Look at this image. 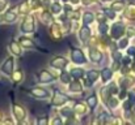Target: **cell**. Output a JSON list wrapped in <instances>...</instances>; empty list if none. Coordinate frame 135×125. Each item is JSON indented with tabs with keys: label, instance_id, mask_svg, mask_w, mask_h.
Segmentation results:
<instances>
[{
	"label": "cell",
	"instance_id": "obj_1",
	"mask_svg": "<svg viewBox=\"0 0 135 125\" xmlns=\"http://www.w3.org/2000/svg\"><path fill=\"white\" fill-rule=\"evenodd\" d=\"M71 59H72V61H74V63H76V64H85V61H87V60H85L84 53H83L80 50H78V48L72 50Z\"/></svg>",
	"mask_w": 135,
	"mask_h": 125
},
{
	"label": "cell",
	"instance_id": "obj_2",
	"mask_svg": "<svg viewBox=\"0 0 135 125\" xmlns=\"http://www.w3.org/2000/svg\"><path fill=\"white\" fill-rule=\"evenodd\" d=\"M21 30L24 33H33L34 31V21H33V17H28L22 25H21Z\"/></svg>",
	"mask_w": 135,
	"mask_h": 125
},
{
	"label": "cell",
	"instance_id": "obj_3",
	"mask_svg": "<svg viewBox=\"0 0 135 125\" xmlns=\"http://www.w3.org/2000/svg\"><path fill=\"white\" fill-rule=\"evenodd\" d=\"M123 30H125L123 24L115 22V24L112 26V35H113V38H119V37L123 34Z\"/></svg>",
	"mask_w": 135,
	"mask_h": 125
},
{
	"label": "cell",
	"instance_id": "obj_4",
	"mask_svg": "<svg viewBox=\"0 0 135 125\" xmlns=\"http://www.w3.org/2000/svg\"><path fill=\"white\" fill-rule=\"evenodd\" d=\"M12 70H13V59L12 57H8L4 61V64L1 65V72L4 74L9 76V74H12Z\"/></svg>",
	"mask_w": 135,
	"mask_h": 125
},
{
	"label": "cell",
	"instance_id": "obj_5",
	"mask_svg": "<svg viewBox=\"0 0 135 125\" xmlns=\"http://www.w3.org/2000/svg\"><path fill=\"white\" fill-rule=\"evenodd\" d=\"M30 94L34 95L36 98H41V99L49 96V91H47L46 89H42V87H36V89H33V90L30 91Z\"/></svg>",
	"mask_w": 135,
	"mask_h": 125
},
{
	"label": "cell",
	"instance_id": "obj_6",
	"mask_svg": "<svg viewBox=\"0 0 135 125\" xmlns=\"http://www.w3.org/2000/svg\"><path fill=\"white\" fill-rule=\"evenodd\" d=\"M51 65L54 68H64L67 65V60L64 57H55L52 61H51Z\"/></svg>",
	"mask_w": 135,
	"mask_h": 125
},
{
	"label": "cell",
	"instance_id": "obj_7",
	"mask_svg": "<svg viewBox=\"0 0 135 125\" xmlns=\"http://www.w3.org/2000/svg\"><path fill=\"white\" fill-rule=\"evenodd\" d=\"M67 100H68V98H67L66 95H63L62 93H56L55 96H54V99H52V104H55V106H58V104H63V103L67 102Z\"/></svg>",
	"mask_w": 135,
	"mask_h": 125
},
{
	"label": "cell",
	"instance_id": "obj_8",
	"mask_svg": "<svg viewBox=\"0 0 135 125\" xmlns=\"http://www.w3.org/2000/svg\"><path fill=\"white\" fill-rule=\"evenodd\" d=\"M89 57L93 63H100L102 60V53L97 50H90L89 51Z\"/></svg>",
	"mask_w": 135,
	"mask_h": 125
},
{
	"label": "cell",
	"instance_id": "obj_9",
	"mask_svg": "<svg viewBox=\"0 0 135 125\" xmlns=\"http://www.w3.org/2000/svg\"><path fill=\"white\" fill-rule=\"evenodd\" d=\"M38 78H40V81H41V82H50V81H52V80H54V77H52L47 70H42V72L40 73Z\"/></svg>",
	"mask_w": 135,
	"mask_h": 125
},
{
	"label": "cell",
	"instance_id": "obj_10",
	"mask_svg": "<svg viewBox=\"0 0 135 125\" xmlns=\"http://www.w3.org/2000/svg\"><path fill=\"white\" fill-rule=\"evenodd\" d=\"M80 39L83 42H87L88 39H89V37H90V31H89V29L87 28V26H84V28H81V30H80Z\"/></svg>",
	"mask_w": 135,
	"mask_h": 125
},
{
	"label": "cell",
	"instance_id": "obj_11",
	"mask_svg": "<svg viewBox=\"0 0 135 125\" xmlns=\"http://www.w3.org/2000/svg\"><path fill=\"white\" fill-rule=\"evenodd\" d=\"M13 111H15V115H16V117H17L18 120H22V119L25 117V111L22 110L21 106H15V107H13Z\"/></svg>",
	"mask_w": 135,
	"mask_h": 125
},
{
	"label": "cell",
	"instance_id": "obj_12",
	"mask_svg": "<svg viewBox=\"0 0 135 125\" xmlns=\"http://www.w3.org/2000/svg\"><path fill=\"white\" fill-rule=\"evenodd\" d=\"M112 76H113V73H112V70H110L109 68L102 69V72H101V77H102V81H104V82L109 81V80L112 78Z\"/></svg>",
	"mask_w": 135,
	"mask_h": 125
},
{
	"label": "cell",
	"instance_id": "obj_13",
	"mask_svg": "<svg viewBox=\"0 0 135 125\" xmlns=\"http://www.w3.org/2000/svg\"><path fill=\"white\" fill-rule=\"evenodd\" d=\"M93 20H94V16H93L92 12H85V13H84V16H83V21H84L85 25H88V24H90V22H93Z\"/></svg>",
	"mask_w": 135,
	"mask_h": 125
},
{
	"label": "cell",
	"instance_id": "obj_14",
	"mask_svg": "<svg viewBox=\"0 0 135 125\" xmlns=\"http://www.w3.org/2000/svg\"><path fill=\"white\" fill-rule=\"evenodd\" d=\"M70 74H71V76H74L75 78H79V77H83L84 70H83V69H80V68H74V69H71Z\"/></svg>",
	"mask_w": 135,
	"mask_h": 125
},
{
	"label": "cell",
	"instance_id": "obj_15",
	"mask_svg": "<svg viewBox=\"0 0 135 125\" xmlns=\"http://www.w3.org/2000/svg\"><path fill=\"white\" fill-rule=\"evenodd\" d=\"M70 90H71L72 93H80V91H81V83L71 82V85H70Z\"/></svg>",
	"mask_w": 135,
	"mask_h": 125
},
{
	"label": "cell",
	"instance_id": "obj_16",
	"mask_svg": "<svg viewBox=\"0 0 135 125\" xmlns=\"http://www.w3.org/2000/svg\"><path fill=\"white\" fill-rule=\"evenodd\" d=\"M87 103H88L89 107L94 108L96 104H97V96H96V95H90V96H88V98H87Z\"/></svg>",
	"mask_w": 135,
	"mask_h": 125
},
{
	"label": "cell",
	"instance_id": "obj_17",
	"mask_svg": "<svg viewBox=\"0 0 135 125\" xmlns=\"http://www.w3.org/2000/svg\"><path fill=\"white\" fill-rule=\"evenodd\" d=\"M123 5H125V1H122V0L114 1L113 5H112V9H113V10H121V9L123 8Z\"/></svg>",
	"mask_w": 135,
	"mask_h": 125
},
{
	"label": "cell",
	"instance_id": "obj_18",
	"mask_svg": "<svg viewBox=\"0 0 135 125\" xmlns=\"http://www.w3.org/2000/svg\"><path fill=\"white\" fill-rule=\"evenodd\" d=\"M87 76H88V80H89V81L94 82V81L97 80V77H98V73H97V70H89V72L87 73Z\"/></svg>",
	"mask_w": 135,
	"mask_h": 125
},
{
	"label": "cell",
	"instance_id": "obj_19",
	"mask_svg": "<svg viewBox=\"0 0 135 125\" xmlns=\"http://www.w3.org/2000/svg\"><path fill=\"white\" fill-rule=\"evenodd\" d=\"M9 47H11V50H12V52H13L15 55H20V53H21V51H20V47H18V44H17L16 42H12Z\"/></svg>",
	"mask_w": 135,
	"mask_h": 125
},
{
	"label": "cell",
	"instance_id": "obj_20",
	"mask_svg": "<svg viewBox=\"0 0 135 125\" xmlns=\"http://www.w3.org/2000/svg\"><path fill=\"white\" fill-rule=\"evenodd\" d=\"M20 41H21V44H22V46H25V47H30V48H32V47H34V43L30 41V39H28V38H21Z\"/></svg>",
	"mask_w": 135,
	"mask_h": 125
},
{
	"label": "cell",
	"instance_id": "obj_21",
	"mask_svg": "<svg viewBox=\"0 0 135 125\" xmlns=\"http://www.w3.org/2000/svg\"><path fill=\"white\" fill-rule=\"evenodd\" d=\"M15 20H16V13L8 12V13L5 14V21H7V22H13Z\"/></svg>",
	"mask_w": 135,
	"mask_h": 125
},
{
	"label": "cell",
	"instance_id": "obj_22",
	"mask_svg": "<svg viewBox=\"0 0 135 125\" xmlns=\"http://www.w3.org/2000/svg\"><path fill=\"white\" fill-rule=\"evenodd\" d=\"M60 10H62V7H60V4H58V3H54L52 5H51V12L52 13H60Z\"/></svg>",
	"mask_w": 135,
	"mask_h": 125
},
{
	"label": "cell",
	"instance_id": "obj_23",
	"mask_svg": "<svg viewBox=\"0 0 135 125\" xmlns=\"http://www.w3.org/2000/svg\"><path fill=\"white\" fill-rule=\"evenodd\" d=\"M104 13H105V14H106V16H108L109 18H112V20H113V18L115 17V13L113 12V9H109V8H105V9H104Z\"/></svg>",
	"mask_w": 135,
	"mask_h": 125
},
{
	"label": "cell",
	"instance_id": "obj_24",
	"mask_svg": "<svg viewBox=\"0 0 135 125\" xmlns=\"http://www.w3.org/2000/svg\"><path fill=\"white\" fill-rule=\"evenodd\" d=\"M70 73H62V76H60V80L63 81L64 83H68L70 82Z\"/></svg>",
	"mask_w": 135,
	"mask_h": 125
},
{
	"label": "cell",
	"instance_id": "obj_25",
	"mask_svg": "<svg viewBox=\"0 0 135 125\" xmlns=\"http://www.w3.org/2000/svg\"><path fill=\"white\" fill-rule=\"evenodd\" d=\"M127 46H129V41H127L126 38H125V39H121L119 43H118V47H119V48H126Z\"/></svg>",
	"mask_w": 135,
	"mask_h": 125
},
{
	"label": "cell",
	"instance_id": "obj_26",
	"mask_svg": "<svg viewBox=\"0 0 135 125\" xmlns=\"http://www.w3.org/2000/svg\"><path fill=\"white\" fill-rule=\"evenodd\" d=\"M106 30H108L106 24H105V22H101V25H100V33H101V34H105Z\"/></svg>",
	"mask_w": 135,
	"mask_h": 125
},
{
	"label": "cell",
	"instance_id": "obj_27",
	"mask_svg": "<svg viewBox=\"0 0 135 125\" xmlns=\"http://www.w3.org/2000/svg\"><path fill=\"white\" fill-rule=\"evenodd\" d=\"M62 113H63L66 117H70V116H71V110H70V108H63V110H62Z\"/></svg>",
	"mask_w": 135,
	"mask_h": 125
},
{
	"label": "cell",
	"instance_id": "obj_28",
	"mask_svg": "<svg viewBox=\"0 0 135 125\" xmlns=\"http://www.w3.org/2000/svg\"><path fill=\"white\" fill-rule=\"evenodd\" d=\"M109 107L110 108H115L117 107V99H110L109 100Z\"/></svg>",
	"mask_w": 135,
	"mask_h": 125
},
{
	"label": "cell",
	"instance_id": "obj_29",
	"mask_svg": "<svg viewBox=\"0 0 135 125\" xmlns=\"http://www.w3.org/2000/svg\"><path fill=\"white\" fill-rule=\"evenodd\" d=\"M97 18H98L100 22H105V16H104L102 13H98V14H97Z\"/></svg>",
	"mask_w": 135,
	"mask_h": 125
},
{
	"label": "cell",
	"instance_id": "obj_30",
	"mask_svg": "<svg viewBox=\"0 0 135 125\" xmlns=\"http://www.w3.org/2000/svg\"><path fill=\"white\" fill-rule=\"evenodd\" d=\"M129 96H130V103H133L135 100V91H131V93H129Z\"/></svg>",
	"mask_w": 135,
	"mask_h": 125
},
{
	"label": "cell",
	"instance_id": "obj_31",
	"mask_svg": "<svg viewBox=\"0 0 135 125\" xmlns=\"http://www.w3.org/2000/svg\"><path fill=\"white\" fill-rule=\"evenodd\" d=\"M129 55L130 56H135V47H130L129 48Z\"/></svg>",
	"mask_w": 135,
	"mask_h": 125
},
{
	"label": "cell",
	"instance_id": "obj_32",
	"mask_svg": "<svg viewBox=\"0 0 135 125\" xmlns=\"http://www.w3.org/2000/svg\"><path fill=\"white\" fill-rule=\"evenodd\" d=\"M5 4H7V1H5V0H0V10L5 7Z\"/></svg>",
	"mask_w": 135,
	"mask_h": 125
},
{
	"label": "cell",
	"instance_id": "obj_33",
	"mask_svg": "<svg viewBox=\"0 0 135 125\" xmlns=\"http://www.w3.org/2000/svg\"><path fill=\"white\" fill-rule=\"evenodd\" d=\"M123 61H125L123 64H125V65H127V64L130 63V57H125V59H123Z\"/></svg>",
	"mask_w": 135,
	"mask_h": 125
},
{
	"label": "cell",
	"instance_id": "obj_34",
	"mask_svg": "<svg viewBox=\"0 0 135 125\" xmlns=\"http://www.w3.org/2000/svg\"><path fill=\"white\" fill-rule=\"evenodd\" d=\"M52 124H62V120H60V119H55V120L52 121Z\"/></svg>",
	"mask_w": 135,
	"mask_h": 125
},
{
	"label": "cell",
	"instance_id": "obj_35",
	"mask_svg": "<svg viewBox=\"0 0 135 125\" xmlns=\"http://www.w3.org/2000/svg\"><path fill=\"white\" fill-rule=\"evenodd\" d=\"M119 98H121V99L126 98V93H125V91H122V93H121V95H119Z\"/></svg>",
	"mask_w": 135,
	"mask_h": 125
},
{
	"label": "cell",
	"instance_id": "obj_36",
	"mask_svg": "<svg viewBox=\"0 0 135 125\" xmlns=\"http://www.w3.org/2000/svg\"><path fill=\"white\" fill-rule=\"evenodd\" d=\"M102 1H109V0H102Z\"/></svg>",
	"mask_w": 135,
	"mask_h": 125
},
{
	"label": "cell",
	"instance_id": "obj_37",
	"mask_svg": "<svg viewBox=\"0 0 135 125\" xmlns=\"http://www.w3.org/2000/svg\"><path fill=\"white\" fill-rule=\"evenodd\" d=\"M63 1H67V0H63Z\"/></svg>",
	"mask_w": 135,
	"mask_h": 125
}]
</instances>
